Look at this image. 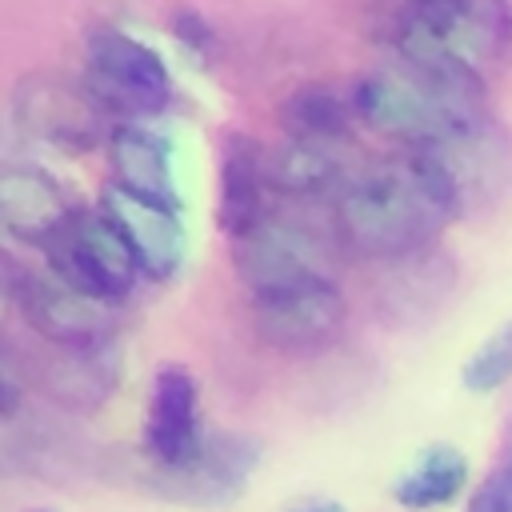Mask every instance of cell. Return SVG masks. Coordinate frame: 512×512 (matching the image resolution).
I'll use <instances>...</instances> for the list:
<instances>
[{
	"label": "cell",
	"instance_id": "3",
	"mask_svg": "<svg viewBox=\"0 0 512 512\" xmlns=\"http://www.w3.org/2000/svg\"><path fill=\"white\" fill-rule=\"evenodd\" d=\"M400 60L484 80L512 56V4L500 0H416L388 24Z\"/></svg>",
	"mask_w": 512,
	"mask_h": 512
},
{
	"label": "cell",
	"instance_id": "19",
	"mask_svg": "<svg viewBox=\"0 0 512 512\" xmlns=\"http://www.w3.org/2000/svg\"><path fill=\"white\" fill-rule=\"evenodd\" d=\"M472 464L456 444H428L396 480H392V500L408 512H432L452 504L468 488Z\"/></svg>",
	"mask_w": 512,
	"mask_h": 512
},
{
	"label": "cell",
	"instance_id": "4",
	"mask_svg": "<svg viewBox=\"0 0 512 512\" xmlns=\"http://www.w3.org/2000/svg\"><path fill=\"white\" fill-rule=\"evenodd\" d=\"M0 292L8 308L52 348H104L116 344V308L60 280L52 268L24 264L16 252H0Z\"/></svg>",
	"mask_w": 512,
	"mask_h": 512
},
{
	"label": "cell",
	"instance_id": "22",
	"mask_svg": "<svg viewBox=\"0 0 512 512\" xmlns=\"http://www.w3.org/2000/svg\"><path fill=\"white\" fill-rule=\"evenodd\" d=\"M168 28H172V36L184 44L188 56H196V60H208V56H212V48H216V28L204 20V12H196V8H176V12L168 16Z\"/></svg>",
	"mask_w": 512,
	"mask_h": 512
},
{
	"label": "cell",
	"instance_id": "10",
	"mask_svg": "<svg viewBox=\"0 0 512 512\" xmlns=\"http://www.w3.org/2000/svg\"><path fill=\"white\" fill-rule=\"evenodd\" d=\"M232 264L248 296L284 288L296 280H312V276H332L328 244L300 220H284L272 212L248 236L232 240Z\"/></svg>",
	"mask_w": 512,
	"mask_h": 512
},
{
	"label": "cell",
	"instance_id": "8",
	"mask_svg": "<svg viewBox=\"0 0 512 512\" xmlns=\"http://www.w3.org/2000/svg\"><path fill=\"white\" fill-rule=\"evenodd\" d=\"M248 316L256 336L276 352H324L340 340L348 308L332 276H312L284 288L252 292Z\"/></svg>",
	"mask_w": 512,
	"mask_h": 512
},
{
	"label": "cell",
	"instance_id": "25",
	"mask_svg": "<svg viewBox=\"0 0 512 512\" xmlns=\"http://www.w3.org/2000/svg\"><path fill=\"white\" fill-rule=\"evenodd\" d=\"M504 448H512V416H508V424H504Z\"/></svg>",
	"mask_w": 512,
	"mask_h": 512
},
{
	"label": "cell",
	"instance_id": "26",
	"mask_svg": "<svg viewBox=\"0 0 512 512\" xmlns=\"http://www.w3.org/2000/svg\"><path fill=\"white\" fill-rule=\"evenodd\" d=\"M24 512H56V508H24Z\"/></svg>",
	"mask_w": 512,
	"mask_h": 512
},
{
	"label": "cell",
	"instance_id": "21",
	"mask_svg": "<svg viewBox=\"0 0 512 512\" xmlns=\"http://www.w3.org/2000/svg\"><path fill=\"white\" fill-rule=\"evenodd\" d=\"M464 512H512V448H504L500 460L484 472Z\"/></svg>",
	"mask_w": 512,
	"mask_h": 512
},
{
	"label": "cell",
	"instance_id": "6",
	"mask_svg": "<svg viewBox=\"0 0 512 512\" xmlns=\"http://www.w3.org/2000/svg\"><path fill=\"white\" fill-rule=\"evenodd\" d=\"M12 124L56 152H92L96 144H108V112L88 92L84 80L60 76V72H32L12 88Z\"/></svg>",
	"mask_w": 512,
	"mask_h": 512
},
{
	"label": "cell",
	"instance_id": "12",
	"mask_svg": "<svg viewBox=\"0 0 512 512\" xmlns=\"http://www.w3.org/2000/svg\"><path fill=\"white\" fill-rule=\"evenodd\" d=\"M96 208L124 236V244L136 256V268H140L144 280L168 284L180 272V264L188 256V232H184V216L180 212H168V208L148 204V200H136L124 188H116L112 180L104 184Z\"/></svg>",
	"mask_w": 512,
	"mask_h": 512
},
{
	"label": "cell",
	"instance_id": "2",
	"mask_svg": "<svg viewBox=\"0 0 512 512\" xmlns=\"http://www.w3.org/2000/svg\"><path fill=\"white\" fill-rule=\"evenodd\" d=\"M356 120L412 152H436L492 128L484 80L392 56L352 84Z\"/></svg>",
	"mask_w": 512,
	"mask_h": 512
},
{
	"label": "cell",
	"instance_id": "11",
	"mask_svg": "<svg viewBox=\"0 0 512 512\" xmlns=\"http://www.w3.org/2000/svg\"><path fill=\"white\" fill-rule=\"evenodd\" d=\"M260 468V440H252L248 432H212L204 452L180 468V472H148L152 488L176 504H192V508H224L232 504L252 472Z\"/></svg>",
	"mask_w": 512,
	"mask_h": 512
},
{
	"label": "cell",
	"instance_id": "9",
	"mask_svg": "<svg viewBox=\"0 0 512 512\" xmlns=\"http://www.w3.org/2000/svg\"><path fill=\"white\" fill-rule=\"evenodd\" d=\"M208 444L204 416H200V384L188 368L164 364L152 376L140 448L148 456V472H180L188 468Z\"/></svg>",
	"mask_w": 512,
	"mask_h": 512
},
{
	"label": "cell",
	"instance_id": "17",
	"mask_svg": "<svg viewBox=\"0 0 512 512\" xmlns=\"http://www.w3.org/2000/svg\"><path fill=\"white\" fill-rule=\"evenodd\" d=\"M360 168L348 160V144H316V140H284L268 152L272 192L288 200H328L336 204Z\"/></svg>",
	"mask_w": 512,
	"mask_h": 512
},
{
	"label": "cell",
	"instance_id": "7",
	"mask_svg": "<svg viewBox=\"0 0 512 512\" xmlns=\"http://www.w3.org/2000/svg\"><path fill=\"white\" fill-rule=\"evenodd\" d=\"M40 256H44V268H52L60 280H68L72 288L112 308L128 300L140 280L136 256L128 252L124 236L112 228V220L100 208H80Z\"/></svg>",
	"mask_w": 512,
	"mask_h": 512
},
{
	"label": "cell",
	"instance_id": "15",
	"mask_svg": "<svg viewBox=\"0 0 512 512\" xmlns=\"http://www.w3.org/2000/svg\"><path fill=\"white\" fill-rule=\"evenodd\" d=\"M104 152H108V172L116 188L184 216V196H180L176 164H172L176 148L164 132H152L144 124H112Z\"/></svg>",
	"mask_w": 512,
	"mask_h": 512
},
{
	"label": "cell",
	"instance_id": "14",
	"mask_svg": "<svg viewBox=\"0 0 512 512\" xmlns=\"http://www.w3.org/2000/svg\"><path fill=\"white\" fill-rule=\"evenodd\" d=\"M268 152L256 136L232 128L220 140L216 164V228L228 240L248 236L256 224L268 220Z\"/></svg>",
	"mask_w": 512,
	"mask_h": 512
},
{
	"label": "cell",
	"instance_id": "16",
	"mask_svg": "<svg viewBox=\"0 0 512 512\" xmlns=\"http://www.w3.org/2000/svg\"><path fill=\"white\" fill-rule=\"evenodd\" d=\"M28 384L60 408H100L120 384V352L104 348H52L44 344L28 364Z\"/></svg>",
	"mask_w": 512,
	"mask_h": 512
},
{
	"label": "cell",
	"instance_id": "18",
	"mask_svg": "<svg viewBox=\"0 0 512 512\" xmlns=\"http://www.w3.org/2000/svg\"><path fill=\"white\" fill-rule=\"evenodd\" d=\"M276 120L284 128V140L348 144L352 124H356L352 92H340L332 84H300L280 100Z\"/></svg>",
	"mask_w": 512,
	"mask_h": 512
},
{
	"label": "cell",
	"instance_id": "13",
	"mask_svg": "<svg viewBox=\"0 0 512 512\" xmlns=\"http://www.w3.org/2000/svg\"><path fill=\"white\" fill-rule=\"evenodd\" d=\"M76 212L80 204L68 196V188L52 172L36 164H8L0 172V224L8 240H20L44 252Z\"/></svg>",
	"mask_w": 512,
	"mask_h": 512
},
{
	"label": "cell",
	"instance_id": "5",
	"mask_svg": "<svg viewBox=\"0 0 512 512\" xmlns=\"http://www.w3.org/2000/svg\"><path fill=\"white\" fill-rule=\"evenodd\" d=\"M84 84L108 116H120V124L160 116L176 96L164 56L140 36L108 24H96L84 36Z\"/></svg>",
	"mask_w": 512,
	"mask_h": 512
},
{
	"label": "cell",
	"instance_id": "20",
	"mask_svg": "<svg viewBox=\"0 0 512 512\" xmlns=\"http://www.w3.org/2000/svg\"><path fill=\"white\" fill-rule=\"evenodd\" d=\"M508 380H512V320L500 324L460 368V384L476 396L500 392Z\"/></svg>",
	"mask_w": 512,
	"mask_h": 512
},
{
	"label": "cell",
	"instance_id": "23",
	"mask_svg": "<svg viewBox=\"0 0 512 512\" xmlns=\"http://www.w3.org/2000/svg\"><path fill=\"white\" fill-rule=\"evenodd\" d=\"M20 400H24V372L16 364V352L4 348V356H0V416H4V424L16 420Z\"/></svg>",
	"mask_w": 512,
	"mask_h": 512
},
{
	"label": "cell",
	"instance_id": "1",
	"mask_svg": "<svg viewBox=\"0 0 512 512\" xmlns=\"http://www.w3.org/2000/svg\"><path fill=\"white\" fill-rule=\"evenodd\" d=\"M344 248L396 264L420 256L464 212V196L432 152L364 164L332 204Z\"/></svg>",
	"mask_w": 512,
	"mask_h": 512
},
{
	"label": "cell",
	"instance_id": "24",
	"mask_svg": "<svg viewBox=\"0 0 512 512\" xmlns=\"http://www.w3.org/2000/svg\"><path fill=\"white\" fill-rule=\"evenodd\" d=\"M280 512H348L340 500H324V496H312V500H300V504H288Z\"/></svg>",
	"mask_w": 512,
	"mask_h": 512
}]
</instances>
